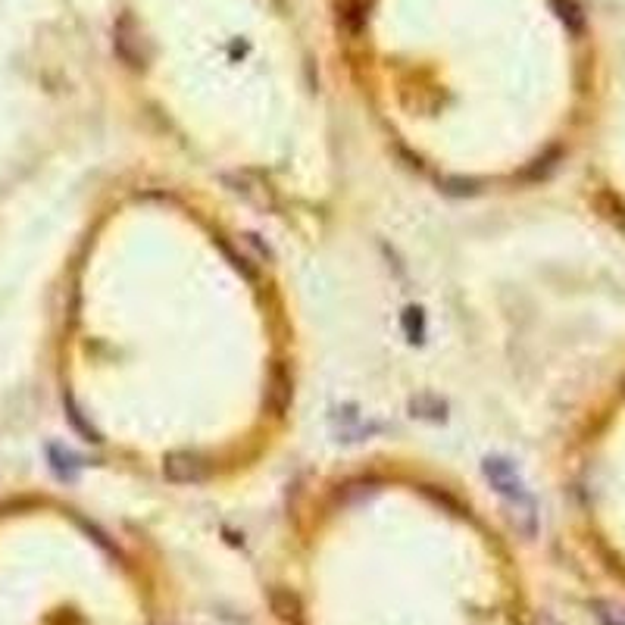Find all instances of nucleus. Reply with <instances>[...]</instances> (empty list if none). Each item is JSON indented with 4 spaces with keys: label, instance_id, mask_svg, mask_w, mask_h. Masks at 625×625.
Masks as SVG:
<instances>
[]
</instances>
